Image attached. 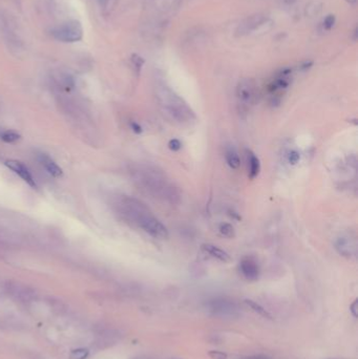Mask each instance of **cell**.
Here are the masks:
<instances>
[{
	"mask_svg": "<svg viewBox=\"0 0 358 359\" xmlns=\"http://www.w3.org/2000/svg\"><path fill=\"white\" fill-rule=\"evenodd\" d=\"M120 205L123 216L150 236L160 239L168 237L167 228L141 201L127 197L121 201Z\"/></svg>",
	"mask_w": 358,
	"mask_h": 359,
	"instance_id": "6da1fadb",
	"label": "cell"
},
{
	"mask_svg": "<svg viewBox=\"0 0 358 359\" xmlns=\"http://www.w3.org/2000/svg\"><path fill=\"white\" fill-rule=\"evenodd\" d=\"M136 173L140 186L155 198L170 203H176L179 201L180 194L177 188L171 184L162 172L151 167H142L136 170Z\"/></svg>",
	"mask_w": 358,
	"mask_h": 359,
	"instance_id": "7a4b0ae2",
	"label": "cell"
},
{
	"mask_svg": "<svg viewBox=\"0 0 358 359\" xmlns=\"http://www.w3.org/2000/svg\"><path fill=\"white\" fill-rule=\"evenodd\" d=\"M157 97L163 113L177 124L190 125L195 121L196 117L191 107L167 85L158 86Z\"/></svg>",
	"mask_w": 358,
	"mask_h": 359,
	"instance_id": "3957f363",
	"label": "cell"
},
{
	"mask_svg": "<svg viewBox=\"0 0 358 359\" xmlns=\"http://www.w3.org/2000/svg\"><path fill=\"white\" fill-rule=\"evenodd\" d=\"M54 39L65 43L78 42L83 38V28L79 21L73 20L58 25L50 31Z\"/></svg>",
	"mask_w": 358,
	"mask_h": 359,
	"instance_id": "277c9868",
	"label": "cell"
},
{
	"mask_svg": "<svg viewBox=\"0 0 358 359\" xmlns=\"http://www.w3.org/2000/svg\"><path fill=\"white\" fill-rule=\"evenodd\" d=\"M236 96L239 99V103L242 105V109H248V107L252 105L258 99L257 86L251 79L242 80L238 88H236Z\"/></svg>",
	"mask_w": 358,
	"mask_h": 359,
	"instance_id": "5b68a950",
	"label": "cell"
},
{
	"mask_svg": "<svg viewBox=\"0 0 358 359\" xmlns=\"http://www.w3.org/2000/svg\"><path fill=\"white\" fill-rule=\"evenodd\" d=\"M207 307L210 312L219 317L225 318L235 317L238 316L239 313V309L233 301L224 298H216L213 300H210Z\"/></svg>",
	"mask_w": 358,
	"mask_h": 359,
	"instance_id": "8992f818",
	"label": "cell"
},
{
	"mask_svg": "<svg viewBox=\"0 0 358 359\" xmlns=\"http://www.w3.org/2000/svg\"><path fill=\"white\" fill-rule=\"evenodd\" d=\"M335 249L344 257H355L357 254L356 238L351 234L340 236L335 242Z\"/></svg>",
	"mask_w": 358,
	"mask_h": 359,
	"instance_id": "52a82bcc",
	"label": "cell"
},
{
	"mask_svg": "<svg viewBox=\"0 0 358 359\" xmlns=\"http://www.w3.org/2000/svg\"><path fill=\"white\" fill-rule=\"evenodd\" d=\"M5 165L8 166L11 170H13V172H14L16 174L20 176V178L25 183H27L28 185H30L31 187H33V188L37 187V184H36V182L33 178V175H32L29 168L25 166L23 163L16 161V160H9V161L5 162Z\"/></svg>",
	"mask_w": 358,
	"mask_h": 359,
	"instance_id": "ba28073f",
	"label": "cell"
},
{
	"mask_svg": "<svg viewBox=\"0 0 358 359\" xmlns=\"http://www.w3.org/2000/svg\"><path fill=\"white\" fill-rule=\"evenodd\" d=\"M240 270L248 281H257L260 276L259 265L251 257L243 258L240 263Z\"/></svg>",
	"mask_w": 358,
	"mask_h": 359,
	"instance_id": "9c48e42d",
	"label": "cell"
},
{
	"mask_svg": "<svg viewBox=\"0 0 358 359\" xmlns=\"http://www.w3.org/2000/svg\"><path fill=\"white\" fill-rule=\"evenodd\" d=\"M38 160H39L40 164L44 167V169H46L50 175L54 176V178H61V176L63 175L62 169L57 165V163L48 155L40 154L39 156H38Z\"/></svg>",
	"mask_w": 358,
	"mask_h": 359,
	"instance_id": "30bf717a",
	"label": "cell"
},
{
	"mask_svg": "<svg viewBox=\"0 0 358 359\" xmlns=\"http://www.w3.org/2000/svg\"><path fill=\"white\" fill-rule=\"evenodd\" d=\"M202 249L205 251L206 253L216 258V260H219L220 262L228 263L230 262V260H231V257H230V255L227 253V252L225 250L221 249L220 247H217V246H214L212 244H204L202 245Z\"/></svg>",
	"mask_w": 358,
	"mask_h": 359,
	"instance_id": "8fae6325",
	"label": "cell"
},
{
	"mask_svg": "<svg viewBox=\"0 0 358 359\" xmlns=\"http://www.w3.org/2000/svg\"><path fill=\"white\" fill-rule=\"evenodd\" d=\"M247 160H248V175L250 179L257 178L260 172V162L253 151L247 150Z\"/></svg>",
	"mask_w": 358,
	"mask_h": 359,
	"instance_id": "7c38bea8",
	"label": "cell"
},
{
	"mask_svg": "<svg viewBox=\"0 0 358 359\" xmlns=\"http://www.w3.org/2000/svg\"><path fill=\"white\" fill-rule=\"evenodd\" d=\"M225 157H226V162L229 165V167H231L232 169H238L241 165V159L239 156L238 151H236L235 147L230 146L226 147L225 150Z\"/></svg>",
	"mask_w": 358,
	"mask_h": 359,
	"instance_id": "4fadbf2b",
	"label": "cell"
},
{
	"mask_svg": "<svg viewBox=\"0 0 358 359\" xmlns=\"http://www.w3.org/2000/svg\"><path fill=\"white\" fill-rule=\"evenodd\" d=\"M11 293L15 296L16 298L19 300H29L32 297V293L30 292V290L25 287H20V286H16L15 288H12Z\"/></svg>",
	"mask_w": 358,
	"mask_h": 359,
	"instance_id": "5bb4252c",
	"label": "cell"
},
{
	"mask_svg": "<svg viewBox=\"0 0 358 359\" xmlns=\"http://www.w3.org/2000/svg\"><path fill=\"white\" fill-rule=\"evenodd\" d=\"M20 135L13 130H2L0 132V139L6 143H15L20 140Z\"/></svg>",
	"mask_w": 358,
	"mask_h": 359,
	"instance_id": "9a60e30c",
	"label": "cell"
},
{
	"mask_svg": "<svg viewBox=\"0 0 358 359\" xmlns=\"http://www.w3.org/2000/svg\"><path fill=\"white\" fill-rule=\"evenodd\" d=\"M245 302H246V305H247L248 307H250L251 309H253L254 312H257L258 314L261 315V316H264V317L270 318V315L268 314V312L265 310V309H264L263 307L260 306L259 304H257V302H254V301H252V300H248V299L245 300Z\"/></svg>",
	"mask_w": 358,
	"mask_h": 359,
	"instance_id": "2e32d148",
	"label": "cell"
},
{
	"mask_svg": "<svg viewBox=\"0 0 358 359\" xmlns=\"http://www.w3.org/2000/svg\"><path fill=\"white\" fill-rule=\"evenodd\" d=\"M220 232L222 233V234L224 236L229 237V238H232V237L235 236V231H234L233 226L228 224V223L221 224V226H220Z\"/></svg>",
	"mask_w": 358,
	"mask_h": 359,
	"instance_id": "e0dca14e",
	"label": "cell"
},
{
	"mask_svg": "<svg viewBox=\"0 0 358 359\" xmlns=\"http://www.w3.org/2000/svg\"><path fill=\"white\" fill-rule=\"evenodd\" d=\"M88 355V351L86 349H78L72 352L71 359H85Z\"/></svg>",
	"mask_w": 358,
	"mask_h": 359,
	"instance_id": "ac0fdd59",
	"label": "cell"
},
{
	"mask_svg": "<svg viewBox=\"0 0 358 359\" xmlns=\"http://www.w3.org/2000/svg\"><path fill=\"white\" fill-rule=\"evenodd\" d=\"M299 159H300V155L296 150H291L289 153V156H288V160H289V163L292 164V165H295V164H297Z\"/></svg>",
	"mask_w": 358,
	"mask_h": 359,
	"instance_id": "d6986e66",
	"label": "cell"
},
{
	"mask_svg": "<svg viewBox=\"0 0 358 359\" xmlns=\"http://www.w3.org/2000/svg\"><path fill=\"white\" fill-rule=\"evenodd\" d=\"M168 147L172 151H178L182 148V143L178 139H171L168 143Z\"/></svg>",
	"mask_w": 358,
	"mask_h": 359,
	"instance_id": "ffe728a7",
	"label": "cell"
},
{
	"mask_svg": "<svg viewBox=\"0 0 358 359\" xmlns=\"http://www.w3.org/2000/svg\"><path fill=\"white\" fill-rule=\"evenodd\" d=\"M324 23H325V29H328V30L332 29V28H333L334 23H335V17L333 15H329L327 18L325 19Z\"/></svg>",
	"mask_w": 358,
	"mask_h": 359,
	"instance_id": "44dd1931",
	"label": "cell"
},
{
	"mask_svg": "<svg viewBox=\"0 0 358 359\" xmlns=\"http://www.w3.org/2000/svg\"><path fill=\"white\" fill-rule=\"evenodd\" d=\"M130 127H131L132 131L136 132V134H141V132H142V127L137 122H131Z\"/></svg>",
	"mask_w": 358,
	"mask_h": 359,
	"instance_id": "7402d4cb",
	"label": "cell"
},
{
	"mask_svg": "<svg viewBox=\"0 0 358 359\" xmlns=\"http://www.w3.org/2000/svg\"><path fill=\"white\" fill-rule=\"evenodd\" d=\"M210 356L213 359H226V356L221 352H212L210 353Z\"/></svg>",
	"mask_w": 358,
	"mask_h": 359,
	"instance_id": "603a6c76",
	"label": "cell"
},
{
	"mask_svg": "<svg viewBox=\"0 0 358 359\" xmlns=\"http://www.w3.org/2000/svg\"><path fill=\"white\" fill-rule=\"evenodd\" d=\"M97 1L100 3L101 6H103V8H104V6H106L108 0H97Z\"/></svg>",
	"mask_w": 358,
	"mask_h": 359,
	"instance_id": "cb8c5ba5",
	"label": "cell"
},
{
	"mask_svg": "<svg viewBox=\"0 0 358 359\" xmlns=\"http://www.w3.org/2000/svg\"><path fill=\"white\" fill-rule=\"evenodd\" d=\"M248 359H269V358H268V357H265V356H260V355H259V356H252V357H249Z\"/></svg>",
	"mask_w": 358,
	"mask_h": 359,
	"instance_id": "d4e9b609",
	"label": "cell"
},
{
	"mask_svg": "<svg viewBox=\"0 0 358 359\" xmlns=\"http://www.w3.org/2000/svg\"><path fill=\"white\" fill-rule=\"evenodd\" d=\"M135 359H153V358H151L149 356H140V357H137Z\"/></svg>",
	"mask_w": 358,
	"mask_h": 359,
	"instance_id": "484cf974",
	"label": "cell"
},
{
	"mask_svg": "<svg viewBox=\"0 0 358 359\" xmlns=\"http://www.w3.org/2000/svg\"><path fill=\"white\" fill-rule=\"evenodd\" d=\"M284 1H285L286 3H288V4H291V3H294V2H295L296 0H284Z\"/></svg>",
	"mask_w": 358,
	"mask_h": 359,
	"instance_id": "4316f807",
	"label": "cell"
},
{
	"mask_svg": "<svg viewBox=\"0 0 358 359\" xmlns=\"http://www.w3.org/2000/svg\"><path fill=\"white\" fill-rule=\"evenodd\" d=\"M347 1L350 2V3H355V2H356V0H347Z\"/></svg>",
	"mask_w": 358,
	"mask_h": 359,
	"instance_id": "83f0119b",
	"label": "cell"
}]
</instances>
